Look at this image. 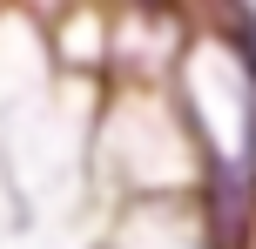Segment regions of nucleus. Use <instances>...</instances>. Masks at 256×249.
<instances>
[{"label":"nucleus","mask_w":256,"mask_h":249,"mask_svg":"<svg viewBox=\"0 0 256 249\" xmlns=\"http://www.w3.org/2000/svg\"><path fill=\"white\" fill-rule=\"evenodd\" d=\"M250 182H256V121H250Z\"/></svg>","instance_id":"nucleus-2"},{"label":"nucleus","mask_w":256,"mask_h":249,"mask_svg":"<svg viewBox=\"0 0 256 249\" xmlns=\"http://www.w3.org/2000/svg\"><path fill=\"white\" fill-rule=\"evenodd\" d=\"M135 7H162V0H135Z\"/></svg>","instance_id":"nucleus-3"},{"label":"nucleus","mask_w":256,"mask_h":249,"mask_svg":"<svg viewBox=\"0 0 256 249\" xmlns=\"http://www.w3.org/2000/svg\"><path fill=\"white\" fill-rule=\"evenodd\" d=\"M202 223H209V249H250V236H256V182H243L230 169H209Z\"/></svg>","instance_id":"nucleus-1"}]
</instances>
